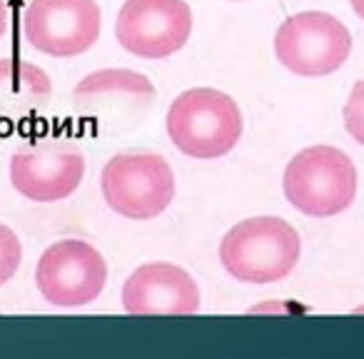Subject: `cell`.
<instances>
[{
    "mask_svg": "<svg viewBox=\"0 0 364 359\" xmlns=\"http://www.w3.org/2000/svg\"><path fill=\"white\" fill-rule=\"evenodd\" d=\"M165 130L182 155L218 160L242 140L245 117L232 95L215 87H193L172 100Z\"/></svg>",
    "mask_w": 364,
    "mask_h": 359,
    "instance_id": "obj_1",
    "label": "cell"
},
{
    "mask_svg": "<svg viewBox=\"0 0 364 359\" xmlns=\"http://www.w3.org/2000/svg\"><path fill=\"white\" fill-rule=\"evenodd\" d=\"M302 254L299 232L282 218L259 215L237 223L220 242V262L230 277L247 284L282 282Z\"/></svg>",
    "mask_w": 364,
    "mask_h": 359,
    "instance_id": "obj_2",
    "label": "cell"
},
{
    "mask_svg": "<svg viewBox=\"0 0 364 359\" xmlns=\"http://www.w3.org/2000/svg\"><path fill=\"white\" fill-rule=\"evenodd\" d=\"M282 193L307 218H334L352 208L357 198V167L334 145H312L287 162Z\"/></svg>",
    "mask_w": 364,
    "mask_h": 359,
    "instance_id": "obj_3",
    "label": "cell"
},
{
    "mask_svg": "<svg viewBox=\"0 0 364 359\" xmlns=\"http://www.w3.org/2000/svg\"><path fill=\"white\" fill-rule=\"evenodd\" d=\"M100 193L112 213L135 223H145L162 215L172 205L175 172L160 152H117L100 172Z\"/></svg>",
    "mask_w": 364,
    "mask_h": 359,
    "instance_id": "obj_4",
    "label": "cell"
},
{
    "mask_svg": "<svg viewBox=\"0 0 364 359\" xmlns=\"http://www.w3.org/2000/svg\"><path fill=\"white\" fill-rule=\"evenodd\" d=\"M157 90L147 75L125 68H102L85 75L73 90V105L95 132H125L152 110Z\"/></svg>",
    "mask_w": 364,
    "mask_h": 359,
    "instance_id": "obj_5",
    "label": "cell"
},
{
    "mask_svg": "<svg viewBox=\"0 0 364 359\" xmlns=\"http://www.w3.org/2000/svg\"><path fill=\"white\" fill-rule=\"evenodd\" d=\"M274 55L294 75H332L352 55V33L332 13H294L274 33Z\"/></svg>",
    "mask_w": 364,
    "mask_h": 359,
    "instance_id": "obj_6",
    "label": "cell"
},
{
    "mask_svg": "<svg viewBox=\"0 0 364 359\" xmlns=\"http://www.w3.org/2000/svg\"><path fill=\"white\" fill-rule=\"evenodd\" d=\"M85 155L73 140L48 135L11 155V185L31 203L53 205L70 198L85 180Z\"/></svg>",
    "mask_w": 364,
    "mask_h": 359,
    "instance_id": "obj_7",
    "label": "cell"
},
{
    "mask_svg": "<svg viewBox=\"0 0 364 359\" xmlns=\"http://www.w3.org/2000/svg\"><path fill=\"white\" fill-rule=\"evenodd\" d=\"M36 284L53 307H85L105 289L107 262L85 240H58L38 259Z\"/></svg>",
    "mask_w": 364,
    "mask_h": 359,
    "instance_id": "obj_8",
    "label": "cell"
},
{
    "mask_svg": "<svg viewBox=\"0 0 364 359\" xmlns=\"http://www.w3.org/2000/svg\"><path fill=\"white\" fill-rule=\"evenodd\" d=\"M188 0H125L115 21V38L130 55L165 60L193 36Z\"/></svg>",
    "mask_w": 364,
    "mask_h": 359,
    "instance_id": "obj_9",
    "label": "cell"
},
{
    "mask_svg": "<svg viewBox=\"0 0 364 359\" xmlns=\"http://www.w3.org/2000/svg\"><path fill=\"white\" fill-rule=\"evenodd\" d=\"M102 11L95 0H31L23 13V38L50 58H75L97 43Z\"/></svg>",
    "mask_w": 364,
    "mask_h": 359,
    "instance_id": "obj_10",
    "label": "cell"
},
{
    "mask_svg": "<svg viewBox=\"0 0 364 359\" xmlns=\"http://www.w3.org/2000/svg\"><path fill=\"white\" fill-rule=\"evenodd\" d=\"M203 294L195 277L180 264H140L122 284V309L132 317H165L195 314Z\"/></svg>",
    "mask_w": 364,
    "mask_h": 359,
    "instance_id": "obj_11",
    "label": "cell"
},
{
    "mask_svg": "<svg viewBox=\"0 0 364 359\" xmlns=\"http://www.w3.org/2000/svg\"><path fill=\"white\" fill-rule=\"evenodd\" d=\"M53 97V80L41 65L18 58H0V125H18L36 117Z\"/></svg>",
    "mask_w": 364,
    "mask_h": 359,
    "instance_id": "obj_12",
    "label": "cell"
},
{
    "mask_svg": "<svg viewBox=\"0 0 364 359\" xmlns=\"http://www.w3.org/2000/svg\"><path fill=\"white\" fill-rule=\"evenodd\" d=\"M23 262V242L8 225L0 223V287L11 282Z\"/></svg>",
    "mask_w": 364,
    "mask_h": 359,
    "instance_id": "obj_13",
    "label": "cell"
},
{
    "mask_svg": "<svg viewBox=\"0 0 364 359\" xmlns=\"http://www.w3.org/2000/svg\"><path fill=\"white\" fill-rule=\"evenodd\" d=\"M342 120L347 135L354 142L364 145V80L354 82L352 92H349L347 102L342 107Z\"/></svg>",
    "mask_w": 364,
    "mask_h": 359,
    "instance_id": "obj_14",
    "label": "cell"
},
{
    "mask_svg": "<svg viewBox=\"0 0 364 359\" xmlns=\"http://www.w3.org/2000/svg\"><path fill=\"white\" fill-rule=\"evenodd\" d=\"M8 28H11V11L6 0H0V41L8 36Z\"/></svg>",
    "mask_w": 364,
    "mask_h": 359,
    "instance_id": "obj_15",
    "label": "cell"
},
{
    "mask_svg": "<svg viewBox=\"0 0 364 359\" xmlns=\"http://www.w3.org/2000/svg\"><path fill=\"white\" fill-rule=\"evenodd\" d=\"M349 6H352V11L364 21V0H349Z\"/></svg>",
    "mask_w": 364,
    "mask_h": 359,
    "instance_id": "obj_16",
    "label": "cell"
},
{
    "mask_svg": "<svg viewBox=\"0 0 364 359\" xmlns=\"http://www.w3.org/2000/svg\"><path fill=\"white\" fill-rule=\"evenodd\" d=\"M232 3H242V0H232Z\"/></svg>",
    "mask_w": 364,
    "mask_h": 359,
    "instance_id": "obj_17",
    "label": "cell"
}]
</instances>
